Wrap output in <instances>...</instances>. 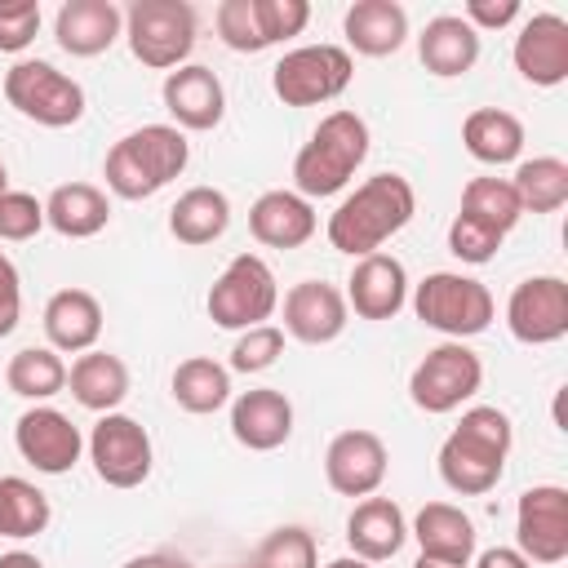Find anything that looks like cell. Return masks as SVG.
Segmentation results:
<instances>
[{
  "label": "cell",
  "instance_id": "cell-39",
  "mask_svg": "<svg viewBox=\"0 0 568 568\" xmlns=\"http://www.w3.org/2000/svg\"><path fill=\"white\" fill-rule=\"evenodd\" d=\"M280 355H284V328L275 324L244 328L231 346V373H266Z\"/></svg>",
  "mask_w": 568,
  "mask_h": 568
},
{
  "label": "cell",
  "instance_id": "cell-6",
  "mask_svg": "<svg viewBox=\"0 0 568 568\" xmlns=\"http://www.w3.org/2000/svg\"><path fill=\"white\" fill-rule=\"evenodd\" d=\"M124 36L142 67L178 71L195 49V9L186 0H133L124 13Z\"/></svg>",
  "mask_w": 568,
  "mask_h": 568
},
{
  "label": "cell",
  "instance_id": "cell-42",
  "mask_svg": "<svg viewBox=\"0 0 568 568\" xmlns=\"http://www.w3.org/2000/svg\"><path fill=\"white\" fill-rule=\"evenodd\" d=\"M44 226V204L31 191H4L0 195V240H31Z\"/></svg>",
  "mask_w": 568,
  "mask_h": 568
},
{
  "label": "cell",
  "instance_id": "cell-2",
  "mask_svg": "<svg viewBox=\"0 0 568 568\" xmlns=\"http://www.w3.org/2000/svg\"><path fill=\"white\" fill-rule=\"evenodd\" d=\"M510 444H515L510 417L493 404H475L462 413L453 435L439 444V479L462 497H484L497 488Z\"/></svg>",
  "mask_w": 568,
  "mask_h": 568
},
{
  "label": "cell",
  "instance_id": "cell-31",
  "mask_svg": "<svg viewBox=\"0 0 568 568\" xmlns=\"http://www.w3.org/2000/svg\"><path fill=\"white\" fill-rule=\"evenodd\" d=\"M462 142L479 164H510L524 151V124L501 106H479L462 120Z\"/></svg>",
  "mask_w": 568,
  "mask_h": 568
},
{
  "label": "cell",
  "instance_id": "cell-41",
  "mask_svg": "<svg viewBox=\"0 0 568 568\" xmlns=\"http://www.w3.org/2000/svg\"><path fill=\"white\" fill-rule=\"evenodd\" d=\"M253 9H257V27H262L266 49L288 40V36H302V27L311 22L306 0H253Z\"/></svg>",
  "mask_w": 568,
  "mask_h": 568
},
{
  "label": "cell",
  "instance_id": "cell-9",
  "mask_svg": "<svg viewBox=\"0 0 568 568\" xmlns=\"http://www.w3.org/2000/svg\"><path fill=\"white\" fill-rule=\"evenodd\" d=\"M355 62L342 44H302L271 67V89L284 106H320L351 89Z\"/></svg>",
  "mask_w": 568,
  "mask_h": 568
},
{
  "label": "cell",
  "instance_id": "cell-18",
  "mask_svg": "<svg viewBox=\"0 0 568 568\" xmlns=\"http://www.w3.org/2000/svg\"><path fill=\"white\" fill-rule=\"evenodd\" d=\"M515 71L537 89H555L568 80V22L559 13H532L519 27Z\"/></svg>",
  "mask_w": 568,
  "mask_h": 568
},
{
  "label": "cell",
  "instance_id": "cell-22",
  "mask_svg": "<svg viewBox=\"0 0 568 568\" xmlns=\"http://www.w3.org/2000/svg\"><path fill=\"white\" fill-rule=\"evenodd\" d=\"M408 537L417 541L422 559H439V564H457V568H466L475 559V524L453 501H426L417 510Z\"/></svg>",
  "mask_w": 568,
  "mask_h": 568
},
{
  "label": "cell",
  "instance_id": "cell-49",
  "mask_svg": "<svg viewBox=\"0 0 568 568\" xmlns=\"http://www.w3.org/2000/svg\"><path fill=\"white\" fill-rule=\"evenodd\" d=\"M324 568H373V564L359 559V555H342V559H333V564H324Z\"/></svg>",
  "mask_w": 568,
  "mask_h": 568
},
{
  "label": "cell",
  "instance_id": "cell-7",
  "mask_svg": "<svg viewBox=\"0 0 568 568\" xmlns=\"http://www.w3.org/2000/svg\"><path fill=\"white\" fill-rule=\"evenodd\" d=\"M4 102L44 129H71L84 115V89L44 58H22L4 71Z\"/></svg>",
  "mask_w": 568,
  "mask_h": 568
},
{
  "label": "cell",
  "instance_id": "cell-33",
  "mask_svg": "<svg viewBox=\"0 0 568 568\" xmlns=\"http://www.w3.org/2000/svg\"><path fill=\"white\" fill-rule=\"evenodd\" d=\"M510 186H515L524 213H555V209L568 204V164L559 155L519 160Z\"/></svg>",
  "mask_w": 568,
  "mask_h": 568
},
{
  "label": "cell",
  "instance_id": "cell-1",
  "mask_svg": "<svg viewBox=\"0 0 568 568\" xmlns=\"http://www.w3.org/2000/svg\"><path fill=\"white\" fill-rule=\"evenodd\" d=\"M417 213L413 182L399 173H373L364 178L328 217V244L346 257L382 253L390 235H399Z\"/></svg>",
  "mask_w": 568,
  "mask_h": 568
},
{
  "label": "cell",
  "instance_id": "cell-4",
  "mask_svg": "<svg viewBox=\"0 0 568 568\" xmlns=\"http://www.w3.org/2000/svg\"><path fill=\"white\" fill-rule=\"evenodd\" d=\"M364 160H368V124L355 111H328L293 160V186L302 200L337 195Z\"/></svg>",
  "mask_w": 568,
  "mask_h": 568
},
{
  "label": "cell",
  "instance_id": "cell-13",
  "mask_svg": "<svg viewBox=\"0 0 568 568\" xmlns=\"http://www.w3.org/2000/svg\"><path fill=\"white\" fill-rule=\"evenodd\" d=\"M506 328L524 346H550L568 333V280L528 275L506 302Z\"/></svg>",
  "mask_w": 568,
  "mask_h": 568
},
{
  "label": "cell",
  "instance_id": "cell-35",
  "mask_svg": "<svg viewBox=\"0 0 568 568\" xmlns=\"http://www.w3.org/2000/svg\"><path fill=\"white\" fill-rule=\"evenodd\" d=\"M49 528V497L22 475H0V537H40Z\"/></svg>",
  "mask_w": 568,
  "mask_h": 568
},
{
  "label": "cell",
  "instance_id": "cell-37",
  "mask_svg": "<svg viewBox=\"0 0 568 568\" xmlns=\"http://www.w3.org/2000/svg\"><path fill=\"white\" fill-rule=\"evenodd\" d=\"M253 568H320V550H315V532L302 524H280L262 537Z\"/></svg>",
  "mask_w": 568,
  "mask_h": 568
},
{
  "label": "cell",
  "instance_id": "cell-17",
  "mask_svg": "<svg viewBox=\"0 0 568 568\" xmlns=\"http://www.w3.org/2000/svg\"><path fill=\"white\" fill-rule=\"evenodd\" d=\"M160 98H164V111L178 120V129H191V133L217 129L222 111H226L222 80L213 75V67H200V62H186V67L169 71Z\"/></svg>",
  "mask_w": 568,
  "mask_h": 568
},
{
  "label": "cell",
  "instance_id": "cell-27",
  "mask_svg": "<svg viewBox=\"0 0 568 568\" xmlns=\"http://www.w3.org/2000/svg\"><path fill=\"white\" fill-rule=\"evenodd\" d=\"M346 44L364 58H386L408 40V13L395 0H355L342 18Z\"/></svg>",
  "mask_w": 568,
  "mask_h": 568
},
{
  "label": "cell",
  "instance_id": "cell-28",
  "mask_svg": "<svg viewBox=\"0 0 568 568\" xmlns=\"http://www.w3.org/2000/svg\"><path fill=\"white\" fill-rule=\"evenodd\" d=\"M111 222V200L93 182H62L44 200V226H53L67 240H89L106 231Z\"/></svg>",
  "mask_w": 568,
  "mask_h": 568
},
{
  "label": "cell",
  "instance_id": "cell-14",
  "mask_svg": "<svg viewBox=\"0 0 568 568\" xmlns=\"http://www.w3.org/2000/svg\"><path fill=\"white\" fill-rule=\"evenodd\" d=\"M13 444H18L22 462L36 466L40 475H67V470L80 462V453H84L80 426H75L67 413L49 408V404H36V408H27V413L18 417Z\"/></svg>",
  "mask_w": 568,
  "mask_h": 568
},
{
  "label": "cell",
  "instance_id": "cell-32",
  "mask_svg": "<svg viewBox=\"0 0 568 568\" xmlns=\"http://www.w3.org/2000/svg\"><path fill=\"white\" fill-rule=\"evenodd\" d=\"M178 408L204 417V413H217L226 399H231V368L209 359V355H191L173 368V382H169Z\"/></svg>",
  "mask_w": 568,
  "mask_h": 568
},
{
  "label": "cell",
  "instance_id": "cell-15",
  "mask_svg": "<svg viewBox=\"0 0 568 568\" xmlns=\"http://www.w3.org/2000/svg\"><path fill=\"white\" fill-rule=\"evenodd\" d=\"M390 453L377 430H342L324 453V479L342 497H373L386 479Z\"/></svg>",
  "mask_w": 568,
  "mask_h": 568
},
{
  "label": "cell",
  "instance_id": "cell-36",
  "mask_svg": "<svg viewBox=\"0 0 568 568\" xmlns=\"http://www.w3.org/2000/svg\"><path fill=\"white\" fill-rule=\"evenodd\" d=\"M462 213L479 217L484 226H493V231H501V235H510L515 222L524 217L510 178H470V182L462 186Z\"/></svg>",
  "mask_w": 568,
  "mask_h": 568
},
{
  "label": "cell",
  "instance_id": "cell-48",
  "mask_svg": "<svg viewBox=\"0 0 568 568\" xmlns=\"http://www.w3.org/2000/svg\"><path fill=\"white\" fill-rule=\"evenodd\" d=\"M0 568H44V564L27 550H9V555H0Z\"/></svg>",
  "mask_w": 568,
  "mask_h": 568
},
{
  "label": "cell",
  "instance_id": "cell-46",
  "mask_svg": "<svg viewBox=\"0 0 568 568\" xmlns=\"http://www.w3.org/2000/svg\"><path fill=\"white\" fill-rule=\"evenodd\" d=\"M475 568H532L515 546H493V550H484L479 559H475Z\"/></svg>",
  "mask_w": 568,
  "mask_h": 568
},
{
  "label": "cell",
  "instance_id": "cell-40",
  "mask_svg": "<svg viewBox=\"0 0 568 568\" xmlns=\"http://www.w3.org/2000/svg\"><path fill=\"white\" fill-rule=\"evenodd\" d=\"M501 231H493V226H484L479 217H470V213H457L453 217V226H448V253L453 257H462V262H470V266H484V262H493L497 257V248H501Z\"/></svg>",
  "mask_w": 568,
  "mask_h": 568
},
{
  "label": "cell",
  "instance_id": "cell-30",
  "mask_svg": "<svg viewBox=\"0 0 568 568\" xmlns=\"http://www.w3.org/2000/svg\"><path fill=\"white\" fill-rule=\"evenodd\" d=\"M226 226H231V200H226V191H217V186H191V191H182L178 204L169 209V231H173V240H178V244H191V248L222 240Z\"/></svg>",
  "mask_w": 568,
  "mask_h": 568
},
{
  "label": "cell",
  "instance_id": "cell-47",
  "mask_svg": "<svg viewBox=\"0 0 568 568\" xmlns=\"http://www.w3.org/2000/svg\"><path fill=\"white\" fill-rule=\"evenodd\" d=\"M124 568H195V564H191V559H182V555H169V550H151V555L129 559Z\"/></svg>",
  "mask_w": 568,
  "mask_h": 568
},
{
  "label": "cell",
  "instance_id": "cell-38",
  "mask_svg": "<svg viewBox=\"0 0 568 568\" xmlns=\"http://www.w3.org/2000/svg\"><path fill=\"white\" fill-rule=\"evenodd\" d=\"M213 22H217V36H222L226 49H235V53H262L266 49L253 0H222Z\"/></svg>",
  "mask_w": 568,
  "mask_h": 568
},
{
  "label": "cell",
  "instance_id": "cell-29",
  "mask_svg": "<svg viewBox=\"0 0 568 568\" xmlns=\"http://www.w3.org/2000/svg\"><path fill=\"white\" fill-rule=\"evenodd\" d=\"M67 386H71V395H75L80 408H89V413H115L124 404V395H129V368L111 351H84L67 368Z\"/></svg>",
  "mask_w": 568,
  "mask_h": 568
},
{
  "label": "cell",
  "instance_id": "cell-11",
  "mask_svg": "<svg viewBox=\"0 0 568 568\" xmlns=\"http://www.w3.org/2000/svg\"><path fill=\"white\" fill-rule=\"evenodd\" d=\"M89 462L106 488H138L151 475V435L129 413H102L89 430Z\"/></svg>",
  "mask_w": 568,
  "mask_h": 568
},
{
  "label": "cell",
  "instance_id": "cell-21",
  "mask_svg": "<svg viewBox=\"0 0 568 568\" xmlns=\"http://www.w3.org/2000/svg\"><path fill=\"white\" fill-rule=\"evenodd\" d=\"M231 435L253 448V453H271L293 435V404L284 390L275 386H253L231 404Z\"/></svg>",
  "mask_w": 568,
  "mask_h": 568
},
{
  "label": "cell",
  "instance_id": "cell-23",
  "mask_svg": "<svg viewBox=\"0 0 568 568\" xmlns=\"http://www.w3.org/2000/svg\"><path fill=\"white\" fill-rule=\"evenodd\" d=\"M44 337L62 355H84L102 337V302L89 288H58L44 302Z\"/></svg>",
  "mask_w": 568,
  "mask_h": 568
},
{
  "label": "cell",
  "instance_id": "cell-43",
  "mask_svg": "<svg viewBox=\"0 0 568 568\" xmlns=\"http://www.w3.org/2000/svg\"><path fill=\"white\" fill-rule=\"evenodd\" d=\"M40 31V4L13 0L0 4V53H22Z\"/></svg>",
  "mask_w": 568,
  "mask_h": 568
},
{
  "label": "cell",
  "instance_id": "cell-26",
  "mask_svg": "<svg viewBox=\"0 0 568 568\" xmlns=\"http://www.w3.org/2000/svg\"><path fill=\"white\" fill-rule=\"evenodd\" d=\"M417 58L430 75L453 80L466 75L479 62V31L462 18V13H439L426 22V31L417 36Z\"/></svg>",
  "mask_w": 568,
  "mask_h": 568
},
{
  "label": "cell",
  "instance_id": "cell-10",
  "mask_svg": "<svg viewBox=\"0 0 568 568\" xmlns=\"http://www.w3.org/2000/svg\"><path fill=\"white\" fill-rule=\"evenodd\" d=\"M479 382H484L479 355H475L466 342H439V346H430V351L422 355V364L413 368V377H408V399H413L422 413L439 417V413L462 408V404L479 390Z\"/></svg>",
  "mask_w": 568,
  "mask_h": 568
},
{
  "label": "cell",
  "instance_id": "cell-45",
  "mask_svg": "<svg viewBox=\"0 0 568 568\" xmlns=\"http://www.w3.org/2000/svg\"><path fill=\"white\" fill-rule=\"evenodd\" d=\"M18 315H22V280H18V266L0 253V337L18 328Z\"/></svg>",
  "mask_w": 568,
  "mask_h": 568
},
{
  "label": "cell",
  "instance_id": "cell-8",
  "mask_svg": "<svg viewBox=\"0 0 568 568\" xmlns=\"http://www.w3.org/2000/svg\"><path fill=\"white\" fill-rule=\"evenodd\" d=\"M204 306H209V320L217 328H257L280 306L275 271L257 253H235L226 262V271L213 280Z\"/></svg>",
  "mask_w": 568,
  "mask_h": 568
},
{
  "label": "cell",
  "instance_id": "cell-5",
  "mask_svg": "<svg viewBox=\"0 0 568 568\" xmlns=\"http://www.w3.org/2000/svg\"><path fill=\"white\" fill-rule=\"evenodd\" d=\"M413 311L426 328L444 333L448 342H466L475 333H484L493 324V293L488 284H479L475 275H457V271H430L417 288H413Z\"/></svg>",
  "mask_w": 568,
  "mask_h": 568
},
{
  "label": "cell",
  "instance_id": "cell-24",
  "mask_svg": "<svg viewBox=\"0 0 568 568\" xmlns=\"http://www.w3.org/2000/svg\"><path fill=\"white\" fill-rule=\"evenodd\" d=\"M404 541H408V519L390 497H364L346 515V546H351V555H359L368 564L395 559L404 550Z\"/></svg>",
  "mask_w": 568,
  "mask_h": 568
},
{
  "label": "cell",
  "instance_id": "cell-20",
  "mask_svg": "<svg viewBox=\"0 0 568 568\" xmlns=\"http://www.w3.org/2000/svg\"><path fill=\"white\" fill-rule=\"evenodd\" d=\"M53 36L71 58H98L124 36V13L115 0H67L53 18Z\"/></svg>",
  "mask_w": 568,
  "mask_h": 568
},
{
  "label": "cell",
  "instance_id": "cell-25",
  "mask_svg": "<svg viewBox=\"0 0 568 568\" xmlns=\"http://www.w3.org/2000/svg\"><path fill=\"white\" fill-rule=\"evenodd\" d=\"M315 226V209L297 191H262L248 209V231L266 248H302Z\"/></svg>",
  "mask_w": 568,
  "mask_h": 568
},
{
  "label": "cell",
  "instance_id": "cell-50",
  "mask_svg": "<svg viewBox=\"0 0 568 568\" xmlns=\"http://www.w3.org/2000/svg\"><path fill=\"white\" fill-rule=\"evenodd\" d=\"M413 568H457V564H439V559H422V555H417V564H413Z\"/></svg>",
  "mask_w": 568,
  "mask_h": 568
},
{
  "label": "cell",
  "instance_id": "cell-16",
  "mask_svg": "<svg viewBox=\"0 0 568 568\" xmlns=\"http://www.w3.org/2000/svg\"><path fill=\"white\" fill-rule=\"evenodd\" d=\"M342 297H346V311H355L359 320H395L408 302V271L390 253L355 257V271Z\"/></svg>",
  "mask_w": 568,
  "mask_h": 568
},
{
  "label": "cell",
  "instance_id": "cell-51",
  "mask_svg": "<svg viewBox=\"0 0 568 568\" xmlns=\"http://www.w3.org/2000/svg\"><path fill=\"white\" fill-rule=\"evenodd\" d=\"M9 191V173H4V160H0V195Z\"/></svg>",
  "mask_w": 568,
  "mask_h": 568
},
{
  "label": "cell",
  "instance_id": "cell-3",
  "mask_svg": "<svg viewBox=\"0 0 568 568\" xmlns=\"http://www.w3.org/2000/svg\"><path fill=\"white\" fill-rule=\"evenodd\" d=\"M186 160H191V142L178 124H142L106 151L102 178L106 191L120 200H151L186 169Z\"/></svg>",
  "mask_w": 568,
  "mask_h": 568
},
{
  "label": "cell",
  "instance_id": "cell-34",
  "mask_svg": "<svg viewBox=\"0 0 568 568\" xmlns=\"http://www.w3.org/2000/svg\"><path fill=\"white\" fill-rule=\"evenodd\" d=\"M4 386L31 404L53 399L67 386V364L53 346H22L9 364H4Z\"/></svg>",
  "mask_w": 568,
  "mask_h": 568
},
{
  "label": "cell",
  "instance_id": "cell-12",
  "mask_svg": "<svg viewBox=\"0 0 568 568\" xmlns=\"http://www.w3.org/2000/svg\"><path fill=\"white\" fill-rule=\"evenodd\" d=\"M515 537L528 564H564L568 559V493L559 484H532L515 506Z\"/></svg>",
  "mask_w": 568,
  "mask_h": 568
},
{
  "label": "cell",
  "instance_id": "cell-19",
  "mask_svg": "<svg viewBox=\"0 0 568 568\" xmlns=\"http://www.w3.org/2000/svg\"><path fill=\"white\" fill-rule=\"evenodd\" d=\"M346 315L351 311H346L342 288H333L324 280H302L284 293V333L306 346H324V342L342 337Z\"/></svg>",
  "mask_w": 568,
  "mask_h": 568
},
{
  "label": "cell",
  "instance_id": "cell-44",
  "mask_svg": "<svg viewBox=\"0 0 568 568\" xmlns=\"http://www.w3.org/2000/svg\"><path fill=\"white\" fill-rule=\"evenodd\" d=\"M475 31H501L519 18V0H466V13H462Z\"/></svg>",
  "mask_w": 568,
  "mask_h": 568
},
{
  "label": "cell",
  "instance_id": "cell-52",
  "mask_svg": "<svg viewBox=\"0 0 568 568\" xmlns=\"http://www.w3.org/2000/svg\"><path fill=\"white\" fill-rule=\"evenodd\" d=\"M235 568H253V564H235Z\"/></svg>",
  "mask_w": 568,
  "mask_h": 568
}]
</instances>
